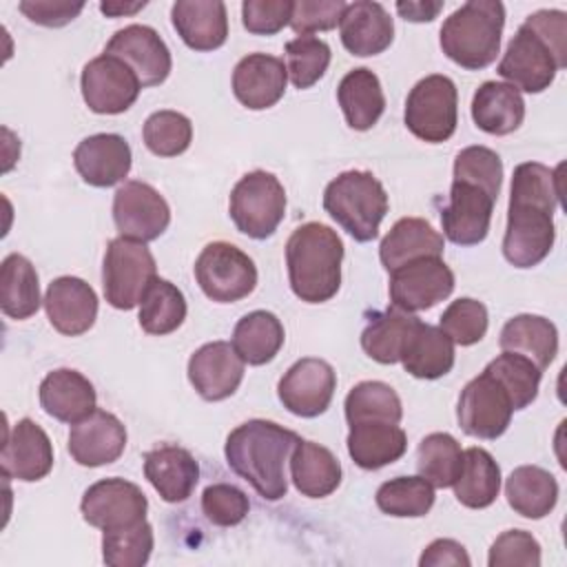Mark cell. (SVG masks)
Here are the masks:
<instances>
[{
    "mask_svg": "<svg viewBox=\"0 0 567 567\" xmlns=\"http://www.w3.org/2000/svg\"><path fill=\"white\" fill-rule=\"evenodd\" d=\"M40 279L35 266L20 252H11L0 266V308L9 319H29L38 312Z\"/></svg>",
    "mask_w": 567,
    "mask_h": 567,
    "instance_id": "8d00e7d4",
    "label": "cell"
},
{
    "mask_svg": "<svg viewBox=\"0 0 567 567\" xmlns=\"http://www.w3.org/2000/svg\"><path fill=\"white\" fill-rule=\"evenodd\" d=\"M463 465L461 443L447 432H432L416 447V470L432 487H452Z\"/></svg>",
    "mask_w": 567,
    "mask_h": 567,
    "instance_id": "b9f144b4",
    "label": "cell"
},
{
    "mask_svg": "<svg viewBox=\"0 0 567 567\" xmlns=\"http://www.w3.org/2000/svg\"><path fill=\"white\" fill-rule=\"evenodd\" d=\"M228 213L237 230L246 237H270L286 215L284 184L268 171L246 173L230 190Z\"/></svg>",
    "mask_w": 567,
    "mask_h": 567,
    "instance_id": "8992f818",
    "label": "cell"
},
{
    "mask_svg": "<svg viewBox=\"0 0 567 567\" xmlns=\"http://www.w3.org/2000/svg\"><path fill=\"white\" fill-rule=\"evenodd\" d=\"M419 317H414L412 312H403L399 308L377 312L361 332V348L377 363H396Z\"/></svg>",
    "mask_w": 567,
    "mask_h": 567,
    "instance_id": "ab89813d",
    "label": "cell"
},
{
    "mask_svg": "<svg viewBox=\"0 0 567 567\" xmlns=\"http://www.w3.org/2000/svg\"><path fill=\"white\" fill-rule=\"evenodd\" d=\"M155 277L157 264L144 241L120 235L106 244L102 261V288L113 308L133 310L140 306Z\"/></svg>",
    "mask_w": 567,
    "mask_h": 567,
    "instance_id": "5b68a950",
    "label": "cell"
},
{
    "mask_svg": "<svg viewBox=\"0 0 567 567\" xmlns=\"http://www.w3.org/2000/svg\"><path fill=\"white\" fill-rule=\"evenodd\" d=\"M487 565L489 567H509V565L538 567L540 543L525 529H507L492 543Z\"/></svg>",
    "mask_w": 567,
    "mask_h": 567,
    "instance_id": "f5cc1de1",
    "label": "cell"
},
{
    "mask_svg": "<svg viewBox=\"0 0 567 567\" xmlns=\"http://www.w3.org/2000/svg\"><path fill=\"white\" fill-rule=\"evenodd\" d=\"M184 292L168 279L155 277L140 301V326L148 334H171L186 319Z\"/></svg>",
    "mask_w": 567,
    "mask_h": 567,
    "instance_id": "60d3db41",
    "label": "cell"
},
{
    "mask_svg": "<svg viewBox=\"0 0 567 567\" xmlns=\"http://www.w3.org/2000/svg\"><path fill=\"white\" fill-rule=\"evenodd\" d=\"M565 64L567 60H563L543 35L523 22L509 40L496 73L518 91L543 93Z\"/></svg>",
    "mask_w": 567,
    "mask_h": 567,
    "instance_id": "9c48e42d",
    "label": "cell"
},
{
    "mask_svg": "<svg viewBox=\"0 0 567 567\" xmlns=\"http://www.w3.org/2000/svg\"><path fill=\"white\" fill-rule=\"evenodd\" d=\"M348 2L343 0H297L292 2L290 27L299 35L330 31L339 24Z\"/></svg>",
    "mask_w": 567,
    "mask_h": 567,
    "instance_id": "db71d44e",
    "label": "cell"
},
{
    "mask_svg": "<svg viewBox=\"0 0 567 567\" xmlns=\"http://www.w3.org/2000/svg\"><path fill=\"white\" fill-rule=\"evenodd\" d=\"M155 538L148 520L106 529L102 536V558L109 567H142L148 563Z\"/></svg>",
    "mask_w": 567,
    "mask_h": 567,
    "instance_id": "f6af8a7d",
    "label": "cell"
},
{
    "mask_svg": "<svg viewBox=\"0 0 567 567\" xmlns=\"http://www.w3.org/2000/svg\"><path fill=\"white\" fill-rule=\"evenodd\" d=\"M434 487L423 476H396L377 489V507L394 518H421L434 505Z\"/></svg>",
    "mask_w": 567,
    "mask_h": 567,
    "instance_id": "ee69618b",
    "label": "cell"
},
{
    "mask_svg": "<svg viewBox=\"0 0 567 567\" xmlns=\"http://www.w3.org/2000/svg\"><path fill=\"white\" fill-rule=\"evenodd\" d=\"M512 394L514 410H525L538 396L543 370H538L527 357L516 352H503L485 365Z\"/></svg>",
    "mask_w": 567,
    "mask_h": 567,
    "instance_id": "c3c4849f",
    "label": "cell"
},
{
    "mask_svg": "<svg viewBox=\"0 0 567 567\" xmlns=\"http://www.w3.org/2000/svg\"><path fill=\"white\" fill-rule=\"evenodd\" d=\"M44 310L49 323L66 337L84 334L93 328L97 317V295L80 277H58L44 292Z\"/></svg>",
    "mask_w": 567,
    "mask_h": 567,
    "instance_id": "603a6c76",
    "label": "cell"
},
{
    "mask_svg": "<svg viewBox=\"0 0 567 567\" xmlns=\"http://www.w3.org/2000/svg\"><path fill=\"white\" fill-rule=\"evenodd\" d=\"M403 122L414 137L427 144L450 140L458 124L456 84L441 73L419 80L408 93Z\"/></svg>",
    "mask_w": 567,
    "mask_h": 567,
    "instance_id": "52a82bcc",
    "label": "cell"
},
{
    "mask_svg": "<svg viewBox=\"0 0 567 567\" xmlns=\"http://www.w3.org/2000/svg\"><path fill=\"white\" fill-rule=\"evenodd\" d=\"M18 9L40 27H64L80 16L84 2H64V0H22Z\"/></svg>",
    "mask_w": 567,
    "mask_h": 567,
    "instance_id": "9f6ffc18",
    "label": "cell"
},
{
    "mask_svg": "<svg viewBox=\"0 0 567 567\" xmlns=\"http://www.w3.org/2000/svg\"><path fill=\"white\" fill-rule=\"evenodd\" d=\"M144 7H146L144 0L142 2H133V4H126V2H102L100 11L111 16V18H120V16H131V13L140 11V9H144Z\"/></svg>",
    "mask_w": 567,
    "mask_h": 567,
    "instance_id": "91938a15",
    "label": "cell"
},
{
    "mask_svg": "<svg viewBox=\"0 0 567 567\" xmlns=\"http://www.w3.org/2000/svg\"><path fill=\"white\" fill-rule=\"evenodd\" d=\"M348 425L365 421H388L399 423L403 419V405L392 385L383 381H361L357 383L343 403Z\"/></svg>",
    "mask_w": 567,
    "mask_h": 567,
    "instance_id": "7bdbcfd3",
    "label": "cell"
},
{
    "mask_svg": "<svg viewBox=\"0 0 567 567\" xmlns=\"http://www.w3.org/2000/svg\"><path fill=\"white\" fill-rule=\"evenodd\" d=\"M348 454L361 470H381L399 461L408 450V436L399 423L365 421L350 425Z\"/></svg>",
    "mask_w": 567,
    "mask_h": 567,
    "instance_id": "f546056e",
    "label": "cell"
},
{
    "mask_svg": "<svg viewBox=\"0 0 567 567\" xmlns=\"http://www.w3.org/2000/svg\"><path fill=\"white\" fill-rule=\"evenodd\" d=\"M388 206V193L370 171L339 173L323 190L326 213L361 244L377 239Z\"/></svg>",
    "mask_w": 567,
    "mask_h": 567,
    "instance_id": "277c9868",
    "label": "cell"
},
{
    "mask_svg": "<svg viewBox=\"0 0 567 567\" xmlns=\"http://www.w3.org/2000/svg\"><path fill=\"white\" fill-rule=\"evenodd\" d=\"M131 164V146L117 133L89 135L73 151V166L78 175L95 188L120 184L128 175Z\"/></svg>",
    "mask_w": 567,
    "mask_h": 567,
    "instance_id": "7402d4cb",
    "label": "cell"
},
{
    "mask_svg": "<svg viewBox=\"0 0 567 567\" xmlns=\"http://www.w3.org/2000/svg\"><path fill=\"white\" fill-rule=\"evenodd\" d=\"M419 565L421 567H441V565H463V567H470L472 560L465 551V547L458 543V540H452V538H436L432 540L421 558H419Z\"/></svg>",
    "mask_w": 567,
    "mask_h": 567,
    "instance_id": "6f0895ef",
    "label": "cell"
},
{
    "mask_svg": "<svg viewBox=\"0 0 567 567\" xmlns=\"http://www.w3.org/2000/svg\"><path fill=\"white\" fill-rule=\"evenodd\" d=\"M341 261L343 241L326 224H301L286 241L288 281L306 303H323L339 292Z\"/></svg>",
    "mask_w": 567,
    "mask_h": 567,
    "instance_id": "7a4b0ae2",
    "label": "cell"
},
{
    "mask_svg": "<svg viewBox=\"0 0 567 567\" xmlns=\"http://www.w3.org/2000/svg\"><path fill=\"white\" fill-rule=\"evenodd\" d=\"M290 478L303 496L323 498L339 487L341 463L326 445L299 439L290 454Z\"/></svg>",
    "mask_w": 567,
    "mask_h": 567,
    "instance_id": "836d02e7",
    "label": "cell"
},
{
    "mask_svg": "<svg viewBox=\"0 0 567 567\" xmlns=\"http://www.w3.org/2000/svg\"><path fill=\"white\" fill-rule=\"evenodd\" d=\"M494 202L481 186L452 179L450 199L441 208L443 235L456 246L481 244L489 233Z\"/></svg>",
    "mask_w": 567,
    "mask_h": 567,
    "instance_id": "ac0fdd59",
    "label": "cell"
},
{
    "mask_svg": "<svg viewBox=\"0 0 567 567\" xmlns=\"http://www.w3.org/2000/svg\"><path fill=\"white\" fill-rule=\"evenodd\" d=\"M441 9L443 2H396L399 16L410 22H432Z\"/></svg>",
    "mask_w": 567,
    "mask_h": 567,
    "instance_id": "680465c9",
    "label": "cell"
},
{
    "mask_svg": "<svg viewBox=\"0 0 567 567\" xmlns=\"http://www.w3.org/2000/svg\"><path fill=\"white\" fill-rule=\"evenodd\" d=\"M288 69L281 58L248 53L233 69V93L250 111L275 106L286 91Z\"/></svg>",
    "mask_w": 567,
    "mask_h": 567,
    "instance_id": "cb8c5ba5",
    "label": "cell"
},
{
    "mask_svg": "<svg viewBox=\"0 0 567 567\" xmlns=\"http://www.w3.org/2000/svg\"><path fill=\"white\" fill-rule=\"evenodd\" d=\"M509 507L523 518H545L558 503V483L538 465H520L505 481Z\"/></svg>",
    "mask_w": 567,
    "mask_h": 567,
    "instance_id": "d590c367",
    "label": "cell"
},
{
    "mask_svg": "<svg viewBox=\"0 0 567 567\" xmlns=\"http://www.w3.org/2000/svg\"><path fill=\"white\" fill-rule=\"evenodd\" d=\"M297 443V432L275 421L250 419L228 434L224 456L228 467L264 501H279L288 492L286 461Z\"/></svg>",
    "mask_w": 567,
    "mask_h": 567,
    "instance_id": "6da1fadb",
    "label": "cell"
},
{
    "mask_svg": "<svg viewBox=\"0 0 567 567\" xmlns=\"http://www.w3.org/2000/svg\"><path fill=\"white\" fill-rule=\"evenodd\" d=\"M514 399L507 388L485 368L465 383L458 396L456 419L465 434L494 441L505 434L514 414Z\"/></svg>",
    "mask_w": 567,
    "mask_h": 567,
    "instance_id": "30bf717a",
    "label": "cell"
},
{
    "mask_svg": "<svg viewBox=\"0 0 567 567\" xmlns=\"http://www.w3.org/2000/svg\"><path fill=\"white\" fill-rule=\"evenodd\" d=\"M188 381L204 401H224L244 381V361L228 341H210L188 359Z\"/></svg>",
    "mask_w": 567,
    "mask_h": 567,
    "instance_id": "d6986e66",
    "label": "cell"
},
{
    "mask_svg": "<svg viewBox=\"0 0 567 567\" xmlns=\"http://www.w3.org/2000/svg\"><path fill=\"white\" fill-rule=\"evenodd\" d=\"M454 182L481 186L496 199L503 182V159L487 146H465L454 157Z\"/></svg>",
    "mask_w": 567,
    "mask_h": 567,
    "instance_id": "681fc988",
    "label": "cell"
},
{
    "mask_svg": "<svg viewBox=\"0 0 567 567\" xmlns=\"http://www.w3.org/2000/svg\"><path fill=\"white\" fill-rule=\"evenodd\" d=\"M142 137L153 155L177 157L193 142V124L184 113L162 109L146 117Z\"/></svg>",
    "mask_w": 567,
    "mask_h": 567,
    "instance_id": "bcb514c9",
    "label": "cell"
},
{
    "mask_svg": "<svg viewBox=\"0 0 567 567\" xmlns=\"http://www.w3.org/2000/svg\"><path fill=\"white\" fill-rule=\"evenodd\" d=\"M454 496L470 509L489 507L501 492V467L483 447L463 450V465L454 481Z\"/></svg>",
    "mask_w": 567,
    "mask_h": 567,
    "instance_id": "f35d334b",
    "label": "cell"
},
{
    "mask_svg": "<svg viewBox=\"0 0 567 567\" xmlns=\"http://www.w3.org/2000/svg\"><path fill=\"white\" fill-rule=\"evenodd\" d=\"M286 341L284 326L277 315L268 310H252L244 315L233 330V348L248 365L270 363Z\"/></svg>",
    "mask_w": 567,
    "mask_h": 567,
    "instance_id": "74e56055",
    "label": "cell"
},
{
    "mask_svg": "<svg viewBox=\"0 0 567 567\" xmlns=\"http://www.w3.org/2000/svg\"><path fill=\"white\" fill-rule=\"evenodd\" d=\"M505 7L498 0H470L452 11L441 27L443 53L467 71L489 66L501 51Z\"/></svg>",
    "mask_w": 567,
    "mask_h": 567,
    "instance_id": "3957f363",
    "label": "cell"
},
{
    "mask_svg": "<svg viewBox=\"0 0 567 567\" xmlns=\"http://www.w3.org/2000/svg\"><path fill=\"white\" fill-rule=\"evenodd\" d=\"M337 102L350 128L370 131L385 111V95L374 71L359 66L348 71L337 86Z\"/></svg>",
    "mask_w": 567,
    "mask_h": 567,
    "instance_id": "d6a6232c",
    "label": "cell"
},
{
    "mask_svg": "<svg viewBox=\"0 0 567 567\" xmlns=\"http://www.w3.org/2000/svg\"><path fill=\"white\" fill-rule=\"evenodd\" d=\"M554 210L538 204L509 199L507 226L503 235V257L514 268L538 266L554 248Z\"/></svg>",
    "mask_w": 567,
    "mask_h": 567,
    "instance_id": "8fae6325",
    "label": "cell"
},
{
    "mask_svg": "<svg viewBox=\"0 0 567 567\" xmlns=\"http://www.w3.org/2000/svg\"><path fill=\"white\" fill-rule=\"evenodd\" d=\"M472 120L489 135H509L525 120V100L512 84L487 80L474 91Z\"/></svg>",
    "mask_w": 567,
    "mask_h": 567,
    "instance_id": "4dcf8cb0",
    "label": "cell"
},
{
    "mask_svg": "<svg viewBox=\"0 0 567 567\" xmlns=\"http://www.w3.org/2000/svg\"><path fill=\"white\" fill-rule=\"evenodd\" d=\"M498 346L503 352L523 354L538 370H547L558 354V330L540 315H516L503 326Z\"/></svg>",
    "mask_w": 567,
    "mask_h": 567,
    "instance_id": "e575fe53",
    "label": "cell"
},
{
    "mask_svg": "<svg viewBox=\"0 0 567 567\" xmlns=\"http://www.w3.org/2000/svg\"><path fill=\"white\" fill-rule=\"evenodd\" d=\"M193 270L202 292L217 303L239 301L257 286L255 261L228 241L206 244L197 255Z\"/></svg>",
    "mask_w": 567,
    "mask_h": 567,
    "instance_id": "ba28073f",
    "label": "cell"
},
{
    "mask_svg": "<svg viewBox=\"0 0 567 567\" xmlns=\"http://www.w3.org/2000/svg\"><path fill=\"white\" fill-rule=\"evenodd\" d=\"M104 53L126 62L144 86L162 84L171 69L173 58L162 35L148 24H128L111 35Z\"/></svg>",
    "mask_w": 567,
    "mask_h": 567,
    "instance_id": "e0dca14e",
    "label": "cell"
},
{
    "mask_svg": "<svg viewBox=\"0 0 567 567\" xmlns=\"http://www.w3.org/2000/svg\"><path fill=\"white\" fill-rule=\"evenodd\" d=\"M250 509L246 492L230 483H213L202 494L204 516L219 527L239 525Z\"/></svg>",
    "mask_w": 567,
    "mask_h": 567,
    "instance_id": "816d5d0a",
    "label": "cell"
},
{
    "mask_svg": "<svg viewBox=\"0 0 567 567\" xmlns=\"http://www.w3.org/2000/svg\"><path fill=\"white\" fill-rule=\"evenodd\" d=\"M445 248V239L432 224L423 217H401L394 221L390 233L381 239L379 259L388 272L423 259V257H441Z\"/></svg>",
    "mask_w": 567,
    "mask_h": 567,
    "instance_id": "f1b7e54d",
    "label": "cell"
},
{
    "mask_svg": "<svg viewBox=\"0 0 567 567\" xmlns=\"http://www.w3.org/2000/svg\"><path fill=\"white\" fill-rule=\"evenodd\" d=\"M113 221L122 237L146 244L168 228L171 208L151 184L128 179L113 195Z\"/></svg>",
    "mask_w": 567,
    "mask_h": 567,
    "instance_id": "5bb4252c",
    "label": "cell"
},
{
    "mask_svg": "<svg viewBox=\"0 0 567 567\" xmlns=\"http://www.w3.org/2000/svg\"><path fill=\"white\" fill-rule=\"evenodd\" d=\"M343 47L357 58L383 53L394 40V22L383 4L370 0L350 2L339 20Z\"/></svg>",
    "mask_w": 567,
    "mask_h": 567,
    "instance_id": "d4e9b609",
    "label": "cell"
},
{
    "mask_svg": "<svg viewBox=\"0 0 567 567\" xmlns=\"http://www.w3.org/2000/svg\"><path fill=\"white\" fill-rule=\"evenodd\" d=\"M80 89L89 111L100 115H117L135 104L142 82L126 62L102 53L84 64Z\"/></svg>",
    "mask_w": 567,
    "mask_h": 567,
    "instance_id": "7c38bea8",
    "label": "cell"
},
{
    "mask_svg": "<svg viewBox=\"0 0 567 567\" xmlns=\"http://www.w3.org/2000/svg\"><path fill=\"white\" fill-rule=\"evenodd\" d=\"M146 509L148 501L144 492L135 483L117 476L89 485L80 501L82 518L102 532L135 525L146 518Z\"/></svg>",
    "mask_w": 567,
    "mask_h": 567,
    "instance_id": "2e32d148",
    "label": "cell"
},
{
    "mask_svg": "<svg viewBox=\"0 0 567 567\" xmlns=\"http://www.w3.org/2000/svg\"><path fill=\"white\" fill-rule=\"evenodd\" d=\"M399 361L416 379H441L454 368V341L439 328L423 323L410 332Z\"/></svg>",
    "mask_w": 567,
    "mask_h": 567,
    "instance_id": "1f68e13d",
    "label": "cell"
},
{
    "mask_svg": "<svg viewBox=\"0 0 567 567\" xmlns=\"http://www.w3.org/2000/svg\"><path fill=\"white\" fill-rule=\"evenodd\" d=\"M332 51L326 40L315 35H297L286 44L288 80L295 89H310L330 66Z\"/></svg>",
    "mask_w": 567,
    "mask_h": 567,
    "instance_id": "7dc6e473",
    "label": "cell"
},
{
    "mask_svg": "<svg viewBox=\"0 0 567 567\" xmlns=\"http://www.w3.org/2000/svg\"><path fill=\"white\" fill-rule=\"evenodd\" d=\"M337 390L334 368L319 357L295 361L279 379L277 394L288 412L303 419L323 414Z\"/></svg>",
    "mask_w": 567,
    "mask_h": 567,
    "instance_id": "9a60e30c",
    "label": "cell"
},
{
    "mask_svg": "<svg viewBox=\"0 0 567 567\" xmlns=\"http://www.w3.org/2000/svg\"><path fill=\"white\" fill-rule=\"evenodd\" d=\"M42 410L62 423H78L95 410L97 394L93 383L78 370L58 368L49 372L38 390Z\"/></svg>",
    "mask_w": 567,
    "mask_h": 567,
    "instance_id": "4316f807",
    "label": "cell"
},
{
    "mask_svg": "<svg viewBox=\"0 0 567 567\" xmlns=\"http://www.w3.org/2000/svg\"><path fill=\"white\" fill-rule=\"evenodd\" d=\"M171 22L193 51H215L228 38L226 4L219 0H177L171 7Z\"/></svg>",
    "mask_w": 567,
    "mask_h": 567,
    "instance_id": "83f0119b",
    "label": "cell"
},
{
    "mask_svg": "<svg viewBox=\"0 0 567 567\" xmlns=\"http://www.w3.org/2000/svg\"><path fill=\"white\" fill-rule=\"evenodd\" d=\"M454 272L441 257H423L390 272V303L403 312H421L447 299Z\"/></svg>",
    "mask_w": 567,
    "mask_h": 567,
    "instance_id": "4fadbf2b",
    "label": "cell"
},
{
    "mask_svg": "<svg viewBox=\"0 0 567 567\" xmlns=\"http://www.w3.org/2000/svg\"><path fill=\"white\" fill-rule=\"evenodd\" d=\"M2 474L33 483L53 470V445L49 434L31 419H20L4 436L0 452Z\"/></svg>",
    "mask_w": 567,
    "mask_h": 567,
    "instance_id": "44dd1931",
    "label": "cell"
},
{
    "mask_svg": "<svg viewBox=\"0 0 567 567\" xmlns=\"http://www.w3.org/2000/svg\"><path fill=\"white\" fill-rule=\"evenodd\" d=\"M144 476L166 503H184L199 481V465L186 447L164 443L144 454Z\"/></svg>",
    "mask_w": 567,
    "mask_h": 567,
    "instance_id": "484cf974",
    "label": "cell"
},
{
    "mask_svg": "<svg viewBox=\"0 0 567 567\" xmlns=\"http://www.w3.org/2000/svg\"><path fill=\"white\" fill-rule=\"evenodd\" d=\"M290 0H246L241 4V22L248 33L272 35L290 24Z\"/></svg>",
    "mask_w": 567,
    "mask_h": 567,
    "instance_id": "11a10c76",
    "label": "cell"
},
{
    "mask_svg": "<svg viewBox=\"0 0 567 567\" xmlns=\"http://www.w3.org/2000/svg\"><path fill=\"white\" fill-rule=\"evenodd\" d=\"M489 326L487 308L483 301L472 297H461L452 301L439 321V328L456 343V346H474L478 343Z\"/></svg>",
    "mask_w": 567,
    "mask_h": 567,
    "instance_id": "f907efd6",
    "label": "cell"
},
{
    "mask_svg": "<svg viewBox=\"0 0 567 567\" xmlns=\"http://www.w3.org/2000/svg\"><path fill=\"white\" fill-rule=\"evenodd\" d=\"M124 447L126 427L115 414L97 408L82 421L73 423L66 443L71 458L82 467H100L115 463L122 456Z\"/></svg>",
    "mask_w": 567,
    "mask_h": 567,
    "instance_id": "ffe728a7",
    "label": "cell"
}]
</instances>
